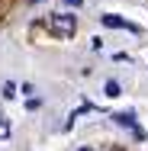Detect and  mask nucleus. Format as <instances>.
<instances>
[{"instance_id":"nucleus-1","label":"nucleus","mask_w":148,"mask_h":151,"mask_svg":"<svg viewBox=\"0 0 148 151\" xmlns=\"http://www.w3.org/2000/svg\"><path fill=\"white\" fill-rule=\"evenodd\" d=\"M48 32L58 35V39H68V35L77 32V19L68 16V13H55V16H48Z\"/></svg>"},{"instance_id":"nucleus-2","label":"nucleus","mask_w":148,"mask_h":151,"mask_svg":"<svg viewBox=\"0 0 148 151\" xmlns=\"http://www.w3.org/2000/svg\"><path fill=\"white\" fill-rule=\"evenodd\" d=\"M113 119H116V125H119V129H129L135 142H145V132L139 129V122H135V116H132V113H116Z\"/></svg>"},{"instance_id":"nucleus-3","label":"nucleus","mask_w":148,"mask_h":151,"mask_svg":"<svg viewBox=\"0 0 148 151\" xmlns=\"http://www.w3.org/2000/svg\"><path fill=\"white\" fill-rule=\"evenodd\" d=\"M100 23L103 26H110V29H129V32H139V26H132V23H126V19H119L113 13H106V16H100Z\"/></svg>"},{"instance_id":"nucleus-4","label":"nucleus","mask_w":148,"mask_h":151,"mask_svg":"<svg viewBox=\"0 0 148 151\" xmlns=\"http://www.w3.org/2000/svg\"><path fill=\"white\" fill-rule=\"evenodd\" d=\"M6 138H10V119L0 113V142H6Z\"/></svg>"},{"instance_id":"nucleus-5","label":"nucleus","mask_w":148,"mask_h":151,"mask_svg":"<svg viewBox=\"0 0 148 151\" xmlns=\"http://www.w3.org/2000/svg\"><path fill=\"white\" fill-rule=\"evenodd\" d=\"M106 96H119V84H116V81L106 84Z\"/></svg>"},{"instance_id":"nucleus-6","label":"nucleus","mask_w":148,"mask_h":151,"mask_svg":"<svg viewBox=\"0 0 148 151\" xmlns=\"http://www.w3.org/2000/svg\"><path fill=\"white\" fill-rule=\"evenodd\" d=\"M3 96L13 100V96H16V87H13V84H3Z\"/></svg>"},{"instance_id":"nucleus-7","label":"nucleus","mask_w":148,"mask_h":151,"mask_svg":"<svg viewBox=\"0 0 148 151\" xmlns=\"http://www.w3.org/2000/svg\"><path fill=\"white\" fill-rule=\"evenodd\" d=\"M64 3H68V6H81V0H64Z\"/></svg>"},{"instance_id":"nucleus-8","label":"nucleus","mask_w":148,"mask_h":151,"mask_svg":"<svg viewBox=\"0 0 148 151\" xmlns=\"http://www.w3.org/2000/svg\"><path fill=\"white\" fill-rule=\"evenodd\" d=\"M77 151H90V148H77Z\"/></svg>"},{"instance_id":"nucleus-9","label":"nucleus","mask_w":148,"mask_h":151,"mask_svg":"<svg viewBox=\"0 0 148 151\" xmlns=\"http://www.w3.org/2000/svg\"><path fill=\"white\" fill-rule=\"evenodd\" d=\"M32 3H35V0H32Z\"/></svg>"}]
</instances>
